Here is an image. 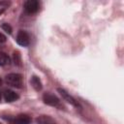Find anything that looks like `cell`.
<instances>
[{
    "label": "cell",
    "mask_w": 124,
    "mask_h": 124,
    "mask_svg": "<svg viewBox=\"0 0 124 124\" xmlns=\"http://www.w3.org/2000/svg\"><path fill=\"white\" fill-rule=\"evenodd\" d=\"M5 80L9 85L14 86L16 88H21L22 84H23L22 76L19 74H16V73H12V74L7 75L5 78Z\"/></svg>",
    "instance_id": "1"
},
{
    "label": "cell",
    "mask_w": 124,
    "mask_h": 124,
    "mask_svg": "<svg viewBox=\"0 0 124 124\" xmlns=\"http://www.w3.org/2000/svg\"><path fill=\"white\" fill-rule=\"evenodd\" d=\"M40 9V3L37 0H28L24 3V10L28 15L36 14Z\"/></svg>",
    "instance_id": "2"
},
{
    "label": "cell",
    "mask_w": 124,
    "mask_h": 124,
    "mask_svg": "<svg viewBox=\"0 0 124 124\" xmlns=\"http://www.w3.org/2000/svg\"><path fill=\"white\" fill-rule=\"evenodd\" d=\"M16 43L19 46H27L29 45V43H30L29 34L24 30H19L17 32V35H16Z\"/></svg>",
    "instance_id": "3"
},
{
    "label": "cell",
    "mask_w": 124,
    "mask_h": 124,
    "mask_svg": "<svg viewBox=\"0 0 124 124\" xmlns=\"http://www.w3.org/2000/svg\"><path fill=\"white\" fill-rule=\"evenodd\" d=\"M43 101H44L45 104H46L48 106H51V107H57L60 103L59 99L55 95H53L49 92H46L43 95Z\"/></svg>",
    "instance_id": "4"
},
{
    "label": "cell",
    "mask_w": 124,
    "mask_h": 124,
    "mask_svg": "<svg viewBox=\"0 0 124 124\" xmlns=\"http://www.w3.org/2000/svg\"><path fill=\"white\" fill-rule=\"evenodd\" d=\"M57 91L59 92V94L61 95V97L63 98L64 101H66L67 103H69L70 105H72V106H74V107H76V108H78V107H79L78 103L66 90H64V89H62V88H57Z\"/></svg>",
    "instance_id": "5"
},
{
    "label": "cell",
    "mask_w": 124,
    "mask_h": 124,
    "mask_svg": "<svg viewBox=\"0 0 124 124\" xmlns=\"http://www.w3.org/2000/svg\"><path fill=\"white\" fill-rule=\"evenodd\" d=\"M18 98H19V96H18L15 91H13V90L8 89V90H5V91H4V99H5L6 102H9V103L15 102V101H16Z\"/></svg>",
    "instance_id": "6"
},
{
    "label": "cell",
    "mask_w": 124,
    "mask_h": 124,
    "mask_svg": "<svg viewBox=\"0 0 124 124\" xmlns=\"http://www.w3.org/2000/svg\"><path fill=\"white\" fill-rule=\"evenodd\" d=\"M30 122L31 118L26 114H19L16 116V118L13 121L14 124H30Z\"/></svg>",
    "instance_id": "7"
},
{
    "label": "cell",
    "mask_w": 124,
    "mask_h": 124,
    "mask_svg": "<svg viewBox=\"0 0 124 124\" xmlns=\"http://www.w3.org/2000/svg\"><path fill=\"white\" fill-rule=\"evenodd\" d=\"M37 124H58L48 115H41L37 118Z\"/></svg>",
    "instance_id": "8"
},
{
    "label": "cell",
    "mask_w": 124,
    "mask_h": 124,
    "mask_svg": "<svg viewBox=\"0 0 124 124\" xmlns=\"http://www.w3.org/2000/svg\"><path fill=\"white\" fill-rule=\"evenodd\" d=\"M30 82H31V85L33 86V88L36 90V91H40L42 90L43 88V85H42V82L40 80V78L36 76H33L30 79Z\"/></svg>",
    "instance_id": "9"
},
{
    "label": "cell",
    "mask_w": 124,
    "mask_h": 124,
    "mask_svg": "<svg viewBox=\"0 0 124 124\" xmlns=\"http://www.w3.org/2000/svg\"><path fill=\"white\" fill-rule=\"evenodd\" d=\"M10 63V57L8 54L0 50V66H5Z\"/></svg>",
    "instance_id": "10"
},
{
    "label": "cell",
    "mask_w": 124,
    "mask_h": 124,
    "mask_svg": "<svg viewBox=\"0 0 124 124\" xmlns=\"http://www.w3.org/2000/svg\"><path fill=\"white\" fill-rule=\"evenodd\" d=\"M11 5L10 1H0V15L3 14Z\"/></svg>",
    "instance_id": "11"
},
{
    "label": "cell",
    "mask_w": 124,
    "mask_h": 124,
    "mask_svg": "<svg viewBox=\"0 0 124 124\" xmlns=\"http://www.w3.org/2000/svg\"><path fill=\"white\" fill-rule=\"evenodd\" d=\"M14 61H15V64L20 65V56H19L18 52H15L14 53Z\"/></svg>",
    "instance_id": "12"
},
{
    "label": "cell",
    "mask_w": 124,
    "mask_h": 124,
    "mask_svg": "<svg viewBox=\"0 0 124 124\" xmlns=\"http://www.w3.org/2000/svg\"><path fill=\"white\" fill-rule=\"evenodd\" d=\"M2 28H3L7 33H9V34L12 33V27H11L10 24H8V23H4V24H2Z\"/></svg>",
    "instance_id": "13"
},
{
    "label": "cell",
    "mask_w": 124,
    "mask_h": 124,
    "mask_svg": "<svg viewBox=\"0 0 124 124\" xmlns=\"http://www.w3.org/2000/svg\"><path fill=\"white\" fill-rule=\"evenodd\" d=\"M6 40H7L6 36L0 32V44H1V43H5V42H6Z\"/></svg>",
    "instance_id": "14"
},
{
    "label": "cell",
    "mask_w": 124,
    "mask_h": 124,
    "mask_svg": "<svg viewBox=\"0 0 124 124\" xmlns=\"http://www.w3.org/2000/svg\"><path fill=\"white\" fill-rule=\"evenodd\" d=\"M1 84H2V79L0 78V86H1Z\"/></svg>",
    "instance_id": "15"
},
{
    "label": "cell",
    "mask_w": 124,
    "mask_h": 124,
    "mask_svg": "<svg viewBox=\"0 0 124 124\" xmlns=\"http://www.w3.org/2000/svg\"><path fill=\"white\" fill-rule=\"evenodd\" d=\"M0 101H1V94H0Z\"/></svg>",
    "instance_id": "16"
}]
</instances>
